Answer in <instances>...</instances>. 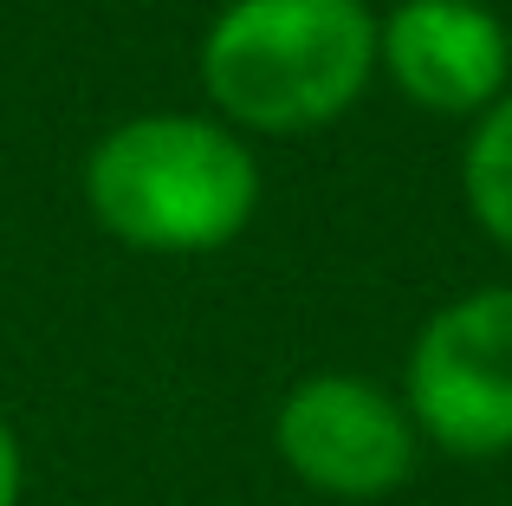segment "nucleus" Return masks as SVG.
I'll use <instances>...</instances> for the list:
<instances>
[{
	"label": "nucleus",
	"mask_w": 512,
	"mask_h": 506,
	"mask_svg": "<svg viewBox=\"0 0 512 506\" xmlns=\"http://www.w3.org/2000/svg\"><path fill=\"white\" fill-rule=\"evenodd\" d=\"M85 202L104 234L143 253H214L260 208V163L221 117L143 111L85 156Z\"/></svg>",
	"instance_id": "1"
},
{
	"label": "nucleus",
	"mask_w": 512,
	"mask_h": 506,
	"mask_svg": "<svg viewBox=\"0 0 512 506\" xmlns=\"http://www.w3.org/2000/svg\"><path fill=\"white\" fill-rule=\"evenodd\" d=\"M376 78L363 0H227L201 39V85L221 124L260 137L338 124Z\"/></svg>",
	"instance_id": "2"
},
{
	"label": "nucleus",
	"mask_w": 512,
	"mask_h": 506,
	"mask_svg": "<svg viewBox=\"0 0 512 506\" xmlns=\"http://www.w3.org/2000/svg\"><path fill=\"white\" fill-rule=\"evenodd\" d=\"M402 409L415 435L461 461L512 448V286H480L441 305L409 351Z\"/></svg>",
	"instance_id": "3"
},
{
	"label": "nucleus",
	"mask_w": 512,
	"mask_h": 506,
	"mask_svg": "<svg viewBox=\"0 0 512 506\" xmlns=\"http://www.w3.org/2000/svg\"><path fill=\"white\" fill-rule=\"evenodd\" d=\"M273 448L318 494L383 500L415 474L422 435H415L402 396H389L383 383L350 377V370H318L279 396Z\"/></svg>",
	"instance_id": "4"
},
{
	"label": "nucleus",
	"mask_w": 512,
	"mask_h": 506,
	"mask_svg": "<svg viewBox=\"0 0 512 506\" xmlns=\"http://www.w3.org/2000/svg\"><path fill=\"white\" fill-rule=\"evenodd\" d=\"M376 72L435 117H480L506 98L512 33L487 0H396L376 20Z\"/></svg>",
	"instance_id": "5"
},
{
	"label": "nucleus",
	"mask_w": 512,
	"mask_h": 506,
	"mask_svg": "<svg viewBox=\"0 0 512 506\" xmlns=\"http://www.w3.org/2000/svg\"><path fill=\"white\" fill-rule=\"evenodd\" d=\"M461 189H467V208H474L480 228L500 247H512V91L480 111L474 137H467Z\"/></svg>",
	"instance_id": "6"
},
{
	"label": "nucleus",
	"mask_w": 512,
	"mask_h": 506,
	"mask_svg": "<svg viewBox=\"0 0 512 506\" xmlns=\"http://www.w3.org/2000/svg\"><path fill=\"white\" fill-rule=\"evenodd\" d=\"M20 481H26V461H20V442H13L7 416H0V506H20Z\"/></svg>",
	"instance_id": "7"
}]
</instances>
